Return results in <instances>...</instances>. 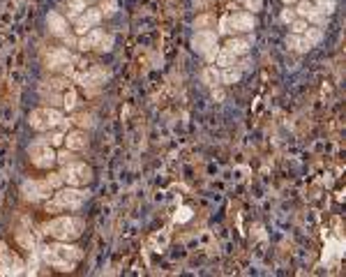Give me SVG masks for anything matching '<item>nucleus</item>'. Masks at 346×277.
Wrapping results in <instances>:
<instances>
[{
	"label": "nucleus",
	"mask_w": 346,
	"mask_h": 277,
	"mask_svg": "<svg viewBox=\"0 0 346 277\" xmlns=\"http://www.w3.org/2000/svg\"><path fill=\"white\" fill-rule=\"evenodd\" d=\"M102 35H104V30L102 28H90L88 33L79 35V40H76V46H79L81 51H90V49H95L97 46V42L102 40Z\"/></svg>",
	"instance_id": "nucleus-15"
},
{
	"label": "nucleus",
	"mask_w": 346,
	"mask_h": 277,
	"mask_svg": "<svg viewBox=\"0 0 346 277\" xmlns=\"http://www.w3.org/2000/svg\"><path fill=\"white\" fill-rule=\"evenodd\" d=\"M240 77H242L240 67H236V65H233V67L222 69V74H219V81H222V83H238Z\"/></svg>",
	"instance_id": "nucleus-25"
},
{
	"label": "nucleus",
	"mask_w": 346,
	"mask_h": 277,
	"mask_svg": "<svg viewBox=\"0 0 346 277\" xmlns=\"http://www.w3.org/2000/svg\"><path fill=\"white\" fill-rule=\"evenodd\" d=\"M217 51H219V44H217V42H215L210 49H205L203 58H205V62H208V65H213V62H215V58H217Z\"/></svg>",
	"instance_id": "nucleus-36"
},
{
	"label": "nucleus",
	"mask_w": 346,
	"mask_h": 277,
	"mask_svg": "<svg viewBox=\"0 0 346 277\" xmlns=\"http://www.w3.org/2000/svg\"><path fill=\"white\" fill-rule=\"evenodd\" d=\"M219 74H222V69L215 67V65H208V67L201 72V81H203L208 88H217L222 81H219Z\"/></svg>",
	"instance_id": "nucleus-19"
},
{
	"label": "nucleus",
	"mask_w": 346,
	"mask_h": 277,
	"mask_svg": "<svg viewBox=\"0 0 346 277\" xmlns=\"http://www.w3.org/2000/svg\"><path fill=\"white\" fill-rule=\"evenodd\" d=\"M99 12H102V17H113L118 12V0H104L99 5Z\"/></svg>",
	"instance_id": "nucleus-31"
},
{
	"label": "nucleus",
	"mask_w": 346,
	"mask_h": 277,
	"mask_svg": "<svg viewBox=\"0 0 346 277\" xmlns=\"http://www.w3.org/2000/svg\"><path fill=\"white\" fill-rule=\"evenodd\" d=\"M72 159H76L74 157V150H70V148H62V150H55V164H67V162H72Z\"/></svg>",
	"instance_id": "nucleus-29"
},
{
	"label": "nucleus",
	"mask_w": 346,
	"mask_h": 277,
	"mask_svg": "<svg viewBox=\"0 0 346 277\" xmlns=\"http://www.w3.org/2000/svg\"><path fill=\"white\" fill-rule=\"evenodd\" d=\"M236 2H242V0H236Z\"/></svg>",
	"instance_id": "nucleus-44"
},
{
	"label": "nucleus",
	"mask_w": 346,
	"mask_h": 277,
	"mask_svg": "<svg viewBox=\"0 0 346 277\" xmlns=\"http://www.w3.org/2000/svg\"><path fill=\"white\" fill-rule=\"evenodd\" d=\"M217 37H219V35L215 33V30H210V28H205V30H196L194 37H192V46H194L196 53H201V56H203L205 49H210V46L217 42Z\"/></svg>",
	"instance_id": "nucleus-13"
},
{
	"label": "nucleus",
	"mask_w": 346,
	"mask_h": 277,
	"mask_svg": "<svg viewBox=\"0 0 346 277\" xmlns=\"http://www.w3.org/2000/svg\"><path fill=\"white\" fill-rule=\"evenodd\" d=\"M282 2H284L286 7H291V5H295V2H298V0H282Z\"/></svg>",
	"instance_id": "nucleus-42"
},
{
	"label": "nucleus",
	"mask_w": 346,
	"mask_h": 277,
	"mask_svg": "<svg viewBox=\"0 0 346 277\" xmlns=\"http://www.w3.org/2000/svg\"><path fill=\"white\" fill-rule=\"evenodd\" d=\"M76 104H79V95H76V90L74 88H65L62 90V109L65 111H74L76 109Z\"/></svg>",
	"instance_id": "nucleus-21"
},
{
	"label": "nucleus",
	"mask_w": 346,
	"mask_h": 277,
	"mask_svg": "<svg viewBox=\"0 0 346 277\" xmlns=\"http://www.w3.org/2000/svg\"><path fill=\"white\" fill-rule=\"evenodd\" d=\"M21 194H23L28 201H46V199L54 197V190L49 187V182L46 180H35V178H30V180L21 182Z\"/></svg>",
	"instance_id": "nucleus-9"
},
{
	"label": "nucleus",
	"mask_w": 346,
	"mask_h": 277,
	"mask_svg": "<svg viewBox=\"0 0 346 277\" xmlns=\"http://www.w3.org/2000/svg\"><path fill=\"white\" fill-rule=\"evenodd\" d=\"M26 273V263L18 259V254L7 250L5 242H0V275H23Z\"/></svg>",
	"instance_id": "nucleus-8"
},
{
	"label": "nucleus",
	"mask_w": 346,
	"mask_h": 277,
	"mask_svg": "<svg viewBox=\"0 0 346 277\" xmlns=\"http://www.w3.org/2000/svg\"><path fill=\"white\" fill-rule=\"evenodd\" d=\"M58 173L62 176L65 185H72V187H83L92 180V169L81 159H72L67 164H62Z\"/></svg>",
	"instance_id": "nucleus-5"
},
{
	"label": "nucleus",
	"mask_w": 346,
	"mask_h": 277,
	"mask_svg": "<svg viewBox=\"0 0 346 277\" xmlns=\"http://www.w3.org/2000/svg\"><path fill=\"white\" fill-rule=\"evenodd\" d=\"M49 143V146H54V148H60L62 146V141H65V132H60L58 127H54V130H49L44 132V137H42Z\"/></svg>",
	"instance_id": "nucleus-24"
},
{
	"label": "nucleus",
	"mask_w": 346,
	"mask_h": 277,
	"mask_svg": "<svg viewBox=\"0 0 346 277\" xmlns=\"http://www.w3.org/2000/svg\"><path fill=\"white\" fill-rule=\"evenodd\" d=\"M18 242H21L26 250L35 252V238H33V234H30V231H18Z\"/></svg>",
	"instance_id": "nucleus-32"
},
{
	"label": "nucleus",
	"mask_w": 346,
	"mask_h": 277,
	"mask_svg": "<svg viewBox=\"0 0 346 277\" xmlns=\"http://www.w3.org/2000/svg\"><path fill=\"white\" fill-rule=\"evenodd\" d=\"M311 9H314V2H311V0H298V2H295V14L300 19L307 17Z\"/></svg>",
	"instance_id": "nucleus-30"
},
{
	"label": "nucleus",
	"mask_w": 346,
	"mask_h": 277,
	"mask_svg": "<svg viewBox=\"0 0 346 277\" xmlns=\"http://www.w3.org/2000/svg\"><path fill=\"white\" fill-rule=\"evenodd\" d=\"M39 257H42V261L49 263L51 268L74 270V266L83 259V250L67 240H58V242H54V245L39 247Z\"/></svg>",
	"instance_id": "nucleus-1"
},
{
	"label": "nucleus",
	"mask_w": 346,
	"mask_h": 277,
	"mask_svg": "<svg viewBox=\"0 0 346 277\" xmlns=\"http://www.w3.org/2000/svg\"><path fill=\"white\" fill-rule=\"evenodd\" d=\"M307 23H310V26H319V28H323L326 26V23H328V14H323V12H319V9L314 7L310 12V14H307Z\"/></svg>",
	"instance_id": "nucleus-26"
},
{
	"label": "nucleus",
	"mask_w": 346,
	"mask_h": 277,
	"mask_svg": "<svg viewBox=\"0 0 346 277\" xmlns=\"http://www.w3.org/2000/svg\"><path fill=\"white\" fill-rule=\"evenodd\" d=\"M102 12L99 9H92L88 5L86 7V12H81L79 17L74 19V30H76V35H83V33H88L90 28H95V26H99L102 23Z\"/></svg>",
	"instance_id": "nucleus-10"
},
{
	"label": "nucleus",
	"mask_w": 346,
	"mask_h": 277,
	"mask_svg": "<svg viewBox=\"0 0 346 277\" xmlns=\"http://www.w3.org/2000/svg\"><path fill=\"white\" fill-rule=\"evenodd\" d=\"M62 146L74 150V153H76V150H86V146H88V137H86V132L83 130H67L65 132Z\"/></svg>",
	"instance_id": "nucleus-14"
},
{
	"label": "nucleus",
	"mask_w": 346,
	"mask_h": 277,
	"mask_svg": "<svg viewBox=\"0 0 346 277\" xmlns=\"http://www.w3.org/2000/svg\"><path fill=\"white\" fill-rule=\"evenodd\" d=\"M86 7H88V2H86V0H67V19L74 21L81 12H86Z\"/></svg>",
	"instance_id": "nucleus-23"
},
{
	"label": "nucleus",
	"mask_w": 346,
	"mask_h": 277,
	"mask_svg": "<svg viewBox=\"0 0 346 277\" xmlns=\"http://www.w3.org/2000/svg\"><path fill=\"white\" fill-rule=\"evenodd\" d=\"M252 42H254V37H231L229 44H226V49L233 51L236 56H247L249 49H252Z\"/></svg>",
	"instance_id": "nucleus-17"
},
{
	"label": "nucleus",
	"mask_w": 346,
	"mask_h": 277,
	"mask_svg": "<svg viewBox=\"0 0 346 277\" xmlns=\"http://www.w3.org/2000/svg\"><path fill=\"white\" fill-rule=\"evenodd\" d=\"M208 2H215V0H194V5H199V7H203Z\"/></svg>",
	"instance_id": "nucleus-41"
},
{
	"label": "nucleus",
	"mask_w": 346,
	"mask_h": 277,
	"mask_svg": "<svg viewBox=\"0 0 346 277\" xmlns=\"http://www.w3.org/2000/svg\"><path fill=\"white\" fill-rule=\"evenodd\" d=\"M65 118V113L58 109V106H39V109H33L30 116H28V122L30 127L37 132H49L58 127L60 120Z\"/></svg>",
	"instance_id": "nucleus-4"
},
{
	"label": "nucleus",
	"mask_w": 346,
	"mask_h": 277,
	"mask_svg": "<svg viewBox=\"0 0 346 277\" xmlns=\"http://www.w3.org/2000/svg\"><path fill=\"white\" fill-rule=\"evenodd\" d=\"M113 35H102V40L97 42V46H95V51H99V53H109L111 49H113Z\"/></svg>",
	"instance_id": "nucleus-28"
},
{
	"label": "nucleus",
	"mask_w": 346,
	"mask_h": 277,
	"mask_svg": "<svg viewBox=\"0 0 346 277\" xmlns=\"http://www.w3.org/2000/svg\"><path fill=\"white\" fill-rule=\"evenodd\" d=\"M86 2H88V5H90V2H95V0H86Z\"/></svg>",
	"instance_id": "nucleus-43"
},
{
	"label": "nucleus",
	"mask_w": 346,
	"mask_h": 277,
	"mask_svg": "<svg viewBox=\"0 0 346 277\" xmlns=\"http://www.w3.org/2000/svg\"><path fill=\"white\" fill-rule=\"evenodd\" d=\"M242 5L247 9H252V14H256L263 9V0H242Z\"/></svg>",
	"instance_id": "nucleus-37"
},
{
	"label": "nucleus",
	"mask_w": 346,
	"mask_h": 277,
	"mask_svg": "<svg viewBox=\"0 0 346 277\" xmlns=\"http://www.w3.org/2000/svg\"><path fill=\"white\" fill-rule=\"evenodd\" d=\"M76 65H79V58L67 46H55V49H51L46 53V67L49 69H62L65 74L72 77V72H74Z\"/></svg>",
	"instance_id": "nucleus-7"
},
{
	"label": "nucleus",
	"mask_w": 346,
	"mask_h": 277,
	"mask_svg": "<svg viewBox=\"0 0 346 277\" xmlns=\"http://www.w3.org/2000/svg\"><path fill=\"white\" fill-rule=\"evenodd\" d=\"M46 28H49V33L58 35V37H62V35L70 30L67 19L62 17L60 12H49V14H46Z\"/></svg>",
	"instance_id": "nucleus-16"
},
{
	"label": "nucleus",
	"mask_w": 346,
	"mask_h": 277,
	"mask_svg": "<svg viewBox=\"0 0 346 277\" xmlns=\"http://www.w3.org/2000/svg\"><path fill=\"white\" fill-rule=\"evenodd\" d=\"M28 157H30V164L33 166L42 169V171H49L55 164V148L49 146L44 138H35L28 146Z\"/></svg>",
	"instance_id": "nucleus-6"
},
{
	"label": "nucleus",
	"mask_w": 346,
	"mask_h": 277,
	"mask_svg": "<svg viewBox=\"0 0 346 277\" xmlns=\"http://www.w3.org/2000/svg\"><path fill=\"white\" fill-rule=\"evenodd\" d=\"M231 30H229V17H224L222 21H219V33L217 35H229Z\"/></svg>",
	"instance_id": "nucleus-40"
},
{
	"label": "nucleus",
	"mask_w": 346,
	"mask_h": 277,
	"mask_svg": "<svg viewBox=\"0 0 346 277\" xmlns=\"http://www.w3.org/2000/svg\"><path fill=\"white\" fill-rule=\"evenodd\" d=\"M289 26H291V33H295V35H302L305 33V30H307V26H310V23H307V19H300V17H295L291 21V23H289Z\"/></svg>",
	"instance_id": "nucleus-34"
},
{
	"label": "nucleus",
	"mask_w": 346,
	"mask_h": 277,
	"mask_svg": "<svg viewBox=\"0 0 346 277\" xmlns=\"http://www.w3.org/2000/svg\"><path fill=\"white\" fill-rule=\"evenodd\" d=\"M90 192L83 187H60L55 190L54 199H46V210H79L86 201H88Z\"/></svg>",
	"instance_id": "nucleus-3"
},
{
	"label": "nucleus",
	"mask_w": 346,
	"mask_h": 277,
	"mask_svg": "<svg viewBox=\"0 0 346 277\" xmlns=\"http://www.w3.org/2000/svg\"><path fill=\"white\" fill-rule=\"evenodd\" d=\"M44 180L49 182V187H51L54 192H55V190H60L62 185H65V180H62V176H60V173H49V176H46Z\"/></svg>",
	"instance_id": "nucleus-35"
},
{
	"label": "nucleus",
	"mask_w": 346,
	"mask_h": 277,
	"mask_svg": "<svg viewBox=\"0 0 346 277\" xmlns=\"http://www.w3.org/2000/svg\"><path fill=\"white\" fill-rule=\"evenodd\" d=\"M295 17H298V14H295V9H291V7L282 9V21H284V23H291Z\"/></svg>",
	"instance_id": "nucleus-38"
},
{
	"label": "nucleus",
	"mask_w": 346,
	"mask_h": 277,
	"mask_svg": "<svg viewBox=\"0 0 346 277\" xmlns=\"http://www.w3.org/2000/svg\"><path fill=\"white\" fill-rule=\"evenodd\" d=\"M72 77L76 79L81 86H102L109 79V72H104L102 67H88L86 72H74Z\"/></svg>",
	"instance_id": "nucleus-12"
},
{
	"label": "nucleus",
	"mask_w": 346,
	"mask_h": 277,
	"mask_svg": "<svg viewBox=\"0 0 346 277\" xmlns=\"http://www.w3.org/2000/svg\"><path fill=\"white\" fill-rule=\"evenodd\" d=\"M192 217V210L189 208H180V215H176V222H187Z\"/></svg>",
	"instance_id": "nucleus-39"
},
{
	"label": "nucleus",
	"mask_w": 346,
	"mask_h": 277,
	"mask_svg": "<svg viewBox=\"0 0 346 277\" xmlns=\"http://www.w3.org/2000/svg\"><path fill=\"white\" fill-rule=\"evenodd\" d=\"M213 23H215V17H213V14H201V17H196L194 28H196V30H205V28L213 26Z\"/></svg>",
	"instance_id": "nucleus-33"
},
{
	"label": "nucleus",
	"mask_w": 346,
	"mask_h": 277,
	"mask_svg": "<svg viewBox=\"0 0 346 277\" xmlns=\"http://www.w3.org/2000/svg\"><path fill=\"white\" fill-rule=\"evenodd\" d=\"M286 46L293 49V51H298V53H307L311 49V44L307 42L302 35H295V33H291L289 37H286Z\"/></svg>",
	"instance_id": "nucleus-20"
},
{
	"label": "nucleus",
	"mask_w": 346,
	"mask_h": 277,
	"mask_svg": "<svg viewBox=\"0 0 346 277\" xmlns=\"http://www.w3.org/2000/svg\"><path fill=\"white\" fill-rule=\"evenodd\" d=\"M256 26V19L252 12H236L229 17V30L231 33H252Z\"/></svg>",
	"instance_id": "nucleus-11"
},
{
	"label": "nucleus",
	"mask_w": 346,
	"mask_h": 277,
	"mask_svg": "<svg viewBox=\"0 0 346 277\" xmlns=\"http://www.w3.org/2000/svg\"><path fill=\"white\" fill-rule=\"evenodd\" d=\"M311 2H314V7L319 9V12L328 14V17L337 9V0H311Z\"/></svg>",
	"instance_id": "nucleus-27"
},
{
	"label": "nucleus",
	"mask_w": 346,
	"mask_h": 277,
	"mask_svg": "<svg viewBox=\"0 0 346 277\" xmlns=\"http://www.w3.org/2000/svg\"><path fill=\"white\" fill-rule=\"evenodd\" d=\"M302 37H305V40H307L311 46H319V44L323 42V28H319V26H307V30L302 33Z\"/></svg>",
	"instance_id": "nucleus-22"
},
{
	"label": "nucleus",
	"mask_w": 346,
	"mask_h": 277,
	"mask_svg": "<svg viewBox=\"0 0 346 277\" xmlns=\"http://www.w3.org/2000/svg\"><path fill=\"white\" fill-rule=\"evenodd\" d=\"M86 229V219L81 217H74V215H60V217H54L51 222L44 224V234L55 238V240H76Z\"/></svg>",
	"instance_id": "nucleus-2"
},
{
	"label": "nucleus",
	"mask_w": 346,
	"mask_h": 277,
	"mask_svg": "<svg viewBox=\"0 0 346 277\" xmlns=\"http://www.w3.org/2000/svg\"><path fill=\"white\" fill-rule=\"evenodd\" d=\"M215 65L219 69H226V67H233V65H238V56L233 51H229L226 46H219V51H217V58H215Z\"/></svg>",
	"instance_id": "nucleus-18"
}]
</instances>
